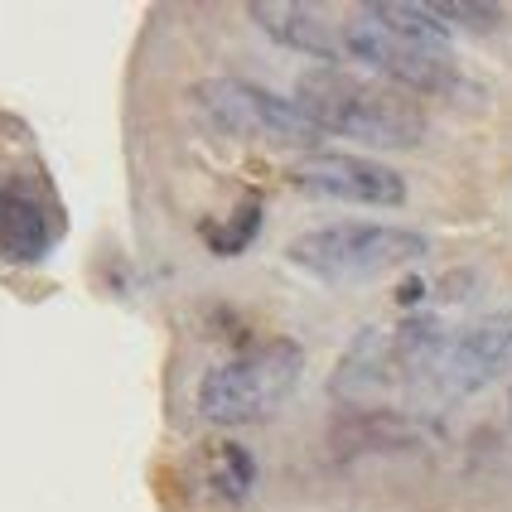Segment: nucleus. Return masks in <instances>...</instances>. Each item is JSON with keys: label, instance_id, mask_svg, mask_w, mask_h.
Listing matches in <instances>:
<instances>
[{"label": "nucleus", "instance_id": "obj_4", "mask_svg": "<svg viewBox=\"0 0 512 512\" xmlns=\"http://www.w3.org/2000/svg\"><path fill=\"white\" fill-rule=\"evenodd\" d=\"M194 102H199L203 116H208L218 131H228V136L281 141V145L324 141L290 97H276V92L247 83V78H203V83L194 87Z\"/></svg>", "mask_w": 512, "mask_h": 512}, {"label": "nucleus", "instance_id": "obj_6", "mask_svg": "<svg viewBox=\"0 0 512 512\" xmlns=\"http://www.w3.org/2000/svg\"><path fill=\"white\" fill-rule=\"evenodd\" d=\"M290 184L310 199L363 203V208H397L406 203V179L382 160L363 155H305L290 165Z\"/></svg>", "mask_w": 512, "mask_h": 512}, {"label": "nucleus", "instance_id": "obj_10", "mask_svg": "<svg viewBox=\"0 0 512 512\" xmlns=\"http://www.w3.org/2000/svg\"><path fill=\"white\" fill-rule=\"evenodd\" d=\"M363 20L382 25L387 34H397L416 49H430V54H445L450 49V29L430 15V5H401V0H377V5H363L358 10Z\"/></svg>", "mask_w": 512, "mask_h": 512}, {"label": "nucleus", "instance_id": "obj_5", "mask_svg": "<svg viewBox=\"0 0 512 512\" xmlns=\"http://www.w3.org/2000/svg\"><path fill=\"white\" fill-rule=\"evenodd\" d=\"M339 34H343V58L368 63V68H377L382 78L411 87V92H430V97H459V92H469L464 73H459L445 54L416 49V44L387 34L382 25H372L363 15H358L348 29H339Z\"/></svg>", "mask_w": 512, "mask_h": 512}, {"label": "nucleus", "instance_id": "obj_3", "mask_svg": "<svg viewBox=\"0 0 512 512\" xmlns=\"http://www.w3.org/2000/svg\"><path fill=\"white\" fill-rule=\"evenodd\" d=\"M285 256L319 281H372L401 266H416L430 256V242L416 228H387V223H329V228L300 232Z\"/></svg>", "mask_w": 512, "mask_h": 512}, {"label": "nucleus", "instance_id": "obj_8", "mask_svg": "<svg viewBox=\"0 0 512 512\" xmlns=\"http://www.w3.org/2000/svg\"><path fill=\"white\" fill-rule=\"evenodd\" d=\"M252 25L281 44V49H295V54H310L319 63H339L343 58V34L334 25H324V15L310 10V5H290V0H256L247 5Z\"/></svg>", "mask_w": 512, "mask_h": 512}, {"label": "nucleus", "instance_id": "obj_1", "mask_svg": "<svg viewBox=\"0 0 512 512\" xmlns=\"http://www.w3.org/2000/svg\"><path fill=\"white\" fill-rule=\"evenodd\" d=\"M295 107L319 136H343V141L382 145V150H411L426 136V121L416 107L334 68L305 73L295 83Z\"/></svg>", "mask_w": 512, "mask_h": 512}, {"label": "nucleus", "instance_id": "obj_13", "mask_svg": "<svg viewBox=\"0 0 512 512\" xmlns=\"http://www.w3.org/2000/svg\"><path fill=\"white\" fill-rule=\"evenodd\" d=\"M353 435L358 440L348 450H411L416 445V426L401 416H358Z\"/></svg>", "mask_w": 512, "mask_h": 512}, {"label": "nucleus", "instance_id": "obj_14", "mask_svg": "<svg viewBox=\"0 0 512 512\" xmlns=\"http://www.w3.org/2000/svg\"><path fill=\"white\" fill-rule=\"evenodd\" d=\"M430 15L440 20V25L450 29V34H493V29L503 25V10L498 5H474V0H445V5H430Z\"/></svg>", "mask_w": 512, "mask_h": 512}, {"label": "nucleus", "instance_id": "obj_15", "mask_svg": "<svg viewBox=\"0 0 512 512\" xmlns=\"http://www.w3.org/2000/svg\"><path fill=\"white\" fill-rule=\"evenodd\" d=\"M228 228H232L228 237H213V242H208L213 252H223V256L242 252V247H247V242H252V237H256V228H261V203H242V213L232 218Z\"/></svg>", "mask_w": 512, "mask_h": 512}, {"label": "nucleus", "instance_id": "obj_2", "mask_svg": "<svg viewBox=\"0 0 512 512\" xmlns=\"http://www.w3.org/2000/svg\"><path fill=\"white\" fill-rule=\"evenodd\" d=\"M305 377V348L295 339H266L237 353L199 382V416L208 426H256L276 416L285 401L295 397Z\"/></svg>", "mask_w": 512, "mask_h": 512}, {"label": "nucleus", "instance_id": "obj_11", "mask_svg": "<svg viewBox=\"0 0 512 512\" xmlns=\"http://www.w3.org/2000/svg\"><path fill=\"white\" fill-rule=\"evenodd\" d=\"M387 363H392V339L382 329H363L353 339V348L343 353L339 372H334V397H343V401L363 397L368 387H377L387 377Z\"/></svg>", "mask_w": 512, "mask_h": 512}, {"label": "nucleus", "instance_id": "obj_16", "mask_svg": "<svg viewBox=\"0 0 512 512\" xmlns=\"http://www.w3.org/2000/svg\"><path fill=\"white\" fill-rule=\"evenodd\" d=\"M0 199H5V179H0Z\"/></svg>", "mask_w": 512, "mask_h": 512}, {"label": "nucleus", "instance_id": "obj_12", "mask_svg": "<svg viewBox=\"0 0 512 512\" xmlns=\"http://www.w3.org/2000/svg\"><path fill=\"white\" fill-rule=\"evenodd\" d=\"M203 474H208V488H213L223 503H247L256 488V459H252V450H242V445H213Z\"/></svg>", "mask_w": 512, "mask_h": 512}, {"label": "nucleus", "instance_id": "obj_7", "mask_svg": "<svg viewBox=\"0 0 512 512\" xmlns=\"http://www.w3.org/2000/svg\"><path fill=\"white\" fill-rule=\"evenodd\" d=\"M508 363H512V310H493L445 343V358H440L435 372H440V382L455 397H469V392L488 387Z\"/></svg>", "mask_w": 512, "mask_h": 512}, {"label": "nucleus", "instance_id": "obj_9", "mask_svg": "<svg viewBox=\"0 0 512 512\" xmlns=\"http://www.w3.org/2000/svg\"><path fill=\"white\" fill-rule=\"evenodd\" d=\"M49 247H54L49 213L20 189H5V199H0V256L15 261V266H39L49 256Z\"/></svg>", "mask_w": 512, "mask_h": 512}]
</instances>
